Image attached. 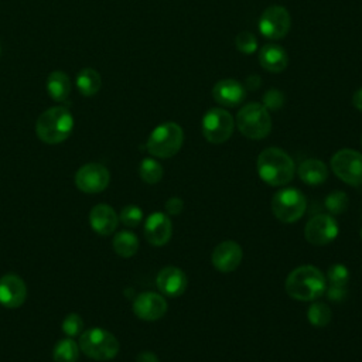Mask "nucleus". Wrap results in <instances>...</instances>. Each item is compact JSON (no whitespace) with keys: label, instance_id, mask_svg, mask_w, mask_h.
<instances>
[{"label":"nucleus","instance_id":"f257e3e1","mask_svg":"<svg viewBox=\"0 0 362 362\" xmlns=\"http://www.w3.org/2000/svg\"><path fill=\"white\" fill-rule=\"evenodd\" d=\"M284 288L294 300L313 301L325 293L327 280L315 266L304 264L290 272L286 279Z\"/></svg>","mask_w":362,"mask_h":362},{"label":"nucleus","instance_id":"f03ea898","mask_svg":"<svg viewBox=\"0 0 362 362\" xmlns=\"http://www.w3.org/2000/svg\"><path fill=\"white\" fill-rule=\"evenodd\" d=\"M259 177L269 185L281 187L288 184L294 177L293 158L277 147L264 148L256 161Z\"/></svg>","mask_w":362,"mask_h":362},{"label":"nucleus","instance_id":"7ed1b4c3","mask_svg":"<svg viewBox=\"0 0 362 362\" xmlns=\"http://www.w3.org/2000/svg\"><path fill=\"white\" fill-rule=\"evenodd\" d=\"M74 130V117L64 106H54L42 112L35 123L38 139L47 144L65 141Z\"/></svg>","mask_w":362,"mask_h":362},{"label":"nucleus","instance_id":"20e7f679","mask_svg":"<svg viewBox=\"0 0 362 362\" xmlns=\"http://www.w3.org/2000/svg\"><path fill=\"white\" fill-rule=\"evenodd\" d=\"M184 141V132L180 124L165 122L158 124L148 136L146 148L153 157L170 158L175 156Z\"/></svg>","mask_w":362,"mask_h":362},{"label":"nucleus","instance_id":"39448f33","mask_svg":"<svg viewBox=\"0 0 362 362\" xmlns=\"http://www.w3.org/2000/svg\"><path fill=\"white\" fill-rule=\"evenodd\" d=\"M79 349L90 359L109 361L119 352V341L105 328L93 327L79 335Z\"/></svg>","mask_w":362,"mask_h":362},{"label":"nucleus","instance_id":"423d86ee","mask_svg":"<svg viewBox=\"0 0 362 362\" xmlns=\"http://www.w3.org/2000/svg\"><path fill=\"white\" fill-rule=\"evenodd\" d=\"M236 126L239 132L252 140H260L269 136L272 130V119L267 109L262 103H247L236 115Z\"/></svg>","mask_w":362,"mask_h":362},{"label":"nucleus","instance_id":"0eeeda50","mask_svg":"<svg viewBox=\"0 0 362 362\" xmlns=\"http://www.w3.org/2000/svg\"><path fill=\"white\" fill-rule=\"evenodd\" d=\"M307 208V199L304 194L296 188L279 189L272 199L273 215L284 223H293L298 221Z\"/></svg>","mask_w":362,"mask_h":362},{"label":"nucleus","instance_id":"6e6552de","mask_svg":"<svg viewBox=\"0 0 362 362\" xmlns=\"http://www.w3.org/2000/svg\"><path fill=\"white\" fill-rule=\"evenodd\" d=\"M202 134L212 144L225 143L233 133L235 120L232 115L221 107L209 109L202 117Z\"/></svg>","mask_w":362,"mask_h":362},{"label":"nucleus","instance_id":"1a4fd4ad","mask_svg":"<svg viewBox=\"0 0 362 362\" xmlns=\"http://www.w3.org/2000/svg\"><path fill=\"white\" fill-rule=\"evenodd\" d=\"M334 174L344 182L358 187L362 185V154L352 148H342L331 158Z\"/></svg>","mask_w":362,"mask_h":362},{"label":"nucleus","instance_id":"9d476101","mask_svg":"<svg viewBox=\"0 0 362 362\" xmlns=\"http://www.w3.org/2000/svg\"><path fill=\"white\" fill-rule=\"evenodd\" d=\"M291 25L290 13L283 6L267 7L259 18V31L270 40L284 38Z\"/></svg>","mask_w":362,"mask_h":362},{"label":"nucleus","instance_id":"9b49d317","mask_svg":"<svg viewBox=\"0 0 362 362\" xmlns=\"http://www.w3.org/2000/svg\"><path fill=\"white\" fill-rule=\"evenodd\" d=\"M110 181L109 170L100 163L83 164L75 174V185L86 194H98L107 188Z\"/></svg>","mask_w":362,"mask_h":362},{"label":"nucleus","instance_id":"f8f14e48","mask_svg":"<svg viewBox=\"0 0 362 362\" xmlns=\"http://www.w3.org/2000/svg\"><path fill=\"white\" fill-rule=\"evenodd\" d=\"M339 228L337 221L328 214H318L313 216L304 228V236L308 243L324 246L331 243L338 236Z\"/></svg>","mask_w":362,"mask_h":362},{"label":"nucleus","instance_id":"ddd939ff","mask_svg":"<svg viewBox=\"0 0 362 362\" xmlns=\"http://www.w3.org/2000/svg\"><path fill=\"white\" fill-rule=\"evenodd\" d=\"M165 298L154 291L140 293L133 301V313L144 321H156L167 313Z\"/></svg>","mask_w":362,"mask_h":362},{"label":"nucleus","instance_id":"4468645a","mask_svg":"<svg viewBox=\"0 0 362 362\" xmlns=\"http://www.w3.org/2000/svg\"><path fill=\"white\" fill-rule=\"evenodd\" d=\"M243 259V250L235 240H223L218 243L212 252L211 260L214 267L221 273H229L238 269Z\"/></svg>","mask_w":362,"mask_h":362},{"label":"nucleus","instance_id":"2eb2a0df","mask_svg":"<svg viewBox=\"0 0 362 362\" xmlns=\"http://www.w3.org/2000/svg\"><path fill=\"white\" fill-rule=\"evenodd\" d=\"M27 298V286L24 280L8 273L0 277V304L7 308H18Z\"/></svg>","mask_w":362,"mask_h":362},{"label":"nucleus","instance_id":"dca6fc26","mask_svg":"<svg viewBox=\"0 0 362 362\" xmlns=\"http://www.w3.org/2000/svg\"><path fill=\"white\" fill-rule=\"evenodd\" d=\"M173 233V223L163 212H154L144 222V238L153 246L165 245Z\"/></svg>","mask_w":362,"mask_h":362},{"label":"nucleus","instance_id":"f3484780","mask_svg":"<svg viewBox=\"0 0 362 362\" xmlns=\"http://www.w3.org/2000/svg\"><path fill=\"white\" fill-rule=\"evenodd\" d=\"M156 284L163 294L168 297H178L187 290L188 279L181 269L175 266H165L158 272Z\"/></svg>","mask_w":362,"mask_h":362},{"label":"nucleus","instance_id":"a211bd4d","mask_svg":"<svg viewBox=\"0 0 362 362\" xmlns=\"http://www.w3.org/2000/svg\"><path fill=\"white\" fill-rule=\"evenodd\" d=\"M212 96L214 99L226 107H233L238 106L243 102L246 96L245 86L238 82L236 79H222L216 82L212 88Z\"/></svg>","mask_w":362,"mask_h":362},{"label":"nucleus","instance_id":"6ab92c4d","mask_svg":"<svg viewBox=\"0 0 362 362\" xmlns=\"http://www.w3.org/2000/svg\"><path fill=\"white\" fill-rule=\"evenodd\" d=\"M90 228L98 235H112L119 223V215L107 204H98L89 212Z\"/></svg>","mask_w":362,"mask_h":362},{"label":"nucleus","instance_id":"aec40b11","mask_svg":"<svg viewBox=\"0 0 362 362\" xmlns=\"http://www.w3.org/2000/svg\"><path fill=\"white\" fill-rule=\"evenodd\" d=\"M259 62L269 72H281L288 65V57L280 45L266 44L259 52Z\"/></svg>","mask_w":362,"mask_h":362},{"label":"nucleus","instance_id":"412c9836","mask_svg":"<svg viewBox=\"0 0 362 362\" xmlns=\"http://www.w3.org/2000/svg\"><path fill=\"white\" fill-rule=\"evenodd\" d=\"M298 177L308 185H320L328 178V168L321 160L308 158L300 164Z\"/></svg>","mask_w":362,"mask_h":362},{"label":"nucleus","instance_id":"4be33fe9","mask_svg":"<svg viewBox=\"0 0 362 362\" xmlns=\"http://www.w3.org/2000/svg\"><path fill=\"white\" fill-rule=\"evenodd\" d=\"M47 90L55 102H66L71 95L69 76L62 71L51 72L47 78Z\"/></svg>","mask_w":362,"mask_h":362},{"label":"nucleus","instance_id":"5701e85b","mask_svg":"<svg viewBox=\"0 0 362 362\" xmlns=\"http://www.w3.org/2000/svg\"><path fill=\"white\" fill-rule=\"evenodd\" d=\"M102 86V78L93 68H83L76 75V88L83 96H93Z\"/></svg>","mask_w":362,"mask_h":362},{"label":"nucleus","instance_id":"b1692460","mask_svg":"<svg viewBox=\"0 0 362 362\" xmlns=\"http://www.w3.org/2000/svg\"><path fill=\"white\" fill-rule=\"evenodd\" d=\"M113 250L120 257H132L139 250V238L130 230H120L113 236Z\"/></svg>","mask_w":362,"mask_h":362},{"label":"nucleus","instance_id":"393cba45","mask_svg":"<svg viewBox=\"0 0 362 362\" xmlns=\"http://www.w3.org/2000/svg\"><path fill=\"white\" fill-rule=\"evenodd\" d=\"M79 358V345L74 338L59 339L52 349L54 362H76Z\"/></svg>","mask_w":362,"mask_h":362},{"label":"nucleus","instance_id":"a878e982","mask_svg":"<svg viewBox=\"0 0 362 362\" xmlns=\"http://www.w3.org/2000/svg\"><path fill=\"white\" fill-rule=\"evenodd\" d=\"M139 175L147 184H157L163 178L164 170L157 160L147 157L143 158L139 165Z\"/></svg>","mask_w":362,"mask_h":362},{"label":"nucleus","instance_id":"bb28decb","mask_svg":"<svg viewBox=\"0 0 362 362\" xmlns=\"http://www.w3.org/2000/svg\"><path fill=\"white\" fill-rule=\"evenodd\" d=\"M307 318L314 327H325L331 322L332 313L331 308L321 301H314L307 311Z\"/></svg>","mask_w":362,"mask_h":362},{"label":"nucleus","instance_id":"cd10ccee","mask_svg":"<svg viewBox=\"0 0 362 362\" xmlns=\"http://www.w3.org/2000/svg\"><path fill=\"white\" fill-rule=\"evenodd\" d=\"M348 204H349V199L344 191H332L327 195V198L324 201L325 208L332 215H339V214L345 212L348 208Z\"/></svg>","mask_w":362,"mask_h":362},{"label":"nucleus","instance_id":"c85d7f7f","mask_svg":"<svg viewBox=\"0 0 362 362\" xmlns=\"http://www.w3.org/2000/svg\"><path fill=\"white\" fill-rule=\"evenodd\" d=\"M119 221L129 228H134L143 221V211L137 205H126L119 214Z\"/></svg>","mask_w":362,"mask_h":362},{"label":"nucleus","instance_id":"c756f323","mask_svg":"<svg viewBox=\"0 0 362 362\" xmlns=\"http://www.w3.org/2000/svg\"><path fill=\"white\" fill-rule=\"evenodd\" d=\"M327 280L331 286H346L349 280V270L345 264H332L327 272Z\"/></svg>","mask_w":362,"mask_h":362},{"label":"nucleus","instance_id":"7c9ffc66","mask_svg":"<svg viewBox=\"0 0 362 362\" xmlns=\"http://www.w3.org/2000/svg\"><path fill=\"white\" fill-rule=\"evenodd\" d=\"M82 328H83L82 317L75 313L68 314L62 321V332L69 338H75V337L81 335Z\"/></svg>","mask_w":362,"mask_h":362},{"label":"nucleus","instance_id":"2f4dec72","mask_svg":"<svg viewBox=\"0 0 362 362\" xmlns=\"http://www.w3.org/2000/svg\"><path fill=\"white\" fill-rule=\"evenodd\" d=\"M235 45L238 51L243 54H252L257 48V40L250 31H242L235 38Z\"/></svg>","mask_w":362,"mask_h":362},{"label":"nucleus","instance_id":"473e14b6","mask_svg":"<svg viewBox=\"0 0 362 362\" xmlns=\"http://www.w3.org/2000/svg\"><path fill=\"white\" fill-rule=\"evenodd\" d=\"M267 110H277L284 105V95L279 89H269L263 95V103H262Z\"/></svg>","mask_w":362,"mask_h":362},{"label":"nucleus","instance_id":"72a5a7b5","mask_svg":"<svg viewBox=\"0 0 362 362\" xmlns=\"http://www.w3.org/2000/svg\"><path fill=\"white\" fill-rule=\"evenodd\" d=\"M346 286H331L328 288H325V293H327V297L331 300V301H335V303H339L342 301L345 297H346Z\"/></svg>","mask_w":362,"mask_h":362},{"label":"nucleus","instance_id":"f704fd0d","mask_svg":"<svg viewBox=\"0 0 362 362\" xmlns=\"http://www.w3.org/2000/svg\"><path fill=\"white\" fill-rule=\"evenodd\" d=\"M184 209V201L180 197H171L165 201V211L170 215H178Z\"/></svg>","mask_w":362,"mask_h":362},{"label":"nucleus","instance_id":"c9c22d12","mask_svg":"<svg viewBox=\"0 0 362 362\" xmlns=\"http://www.w3.org/2000/svg\"><path fill=\"white\" fill-rule=\"evenodd\" d=\"M136 362H160V361L154 352L143 351L136 356Z\"/></svg>","mask_w":362,"mask_h":362},{"label":"nucleus","instance_id":"e433bc0d","mask_svg":"<svg viewBox=\"0 0 362 362\" xmlns=\"http://www.w3.org/2000/svg\"><path fill=\"white\" fill-rule=\"evenodd\" d=\"M245 86L249 90H256L260 86V76L257 75H249L245 81Z\"/></svg>","mask_w":362,"mask_h":362},{"label":"nucleus","instance_id":"4c0bfd02","mask_svg":"<svg viewBox=\"0 0 362 362\" xmlns=\"http://www.w3.org/2000/svg\"><path fill=\"white\" fill-rule=\"evenodd\" d=\"M352 103H354V106H355L358 110L362 112V88H359V89L354 93V96H352Z\"/></svg>","mask_w":362,"mask_h":362},{"label":"nucleus","instance_id":"58836bf2","mask_svg":"<svg viewBox=\"0 0 362 362\" xmlns=\"http://www.w3.org/2000/svg\"><path fill=\"white\" fill-rule=\"evenodd\" d=\"M359 233H361V239H362V228H361V232H359Z\"/></svg>","mask_w":362,"mask_h":362},{"label":"nucleus","instance_id":"ea45409f","mask_svg":"<svg viewBox=\"0 0 362 362\" xmlns=\"http://www.w3.org/2000/svg\"><path fill=\"white\" fill-rule=\"evenodd\" d=\"M361 144H362V139H361Z\"/></svg>","mask_w":362,"mask_h":362},{"label":"nucleus","instance_id":"a19ab883","mask_svg":"<svg viewBox=\"0 0 362 362\" xmlns=\"http://www.w3.org/2000/svg\"><path fill=\"white\" fill-rule=\"evenodd\" d=\"M0 51H1V49H0Z\"/></svg>","mask_w":362,"mask_h":362}]
</instances>
